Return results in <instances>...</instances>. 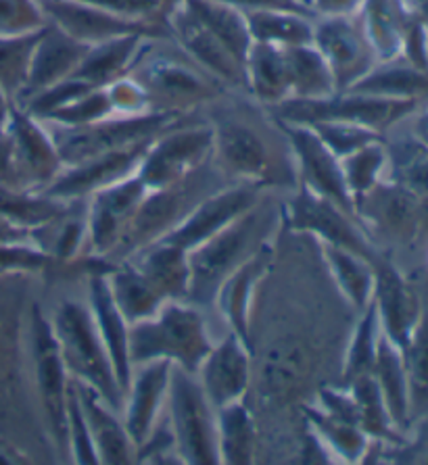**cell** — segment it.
<instances>
[{"mask_svg": "<svg viewBox=\"0 0 428 465\" xmlns=\"http://www.w3.org/2000/svg\"><path fill=\"white\" fill-rule=\"evenodd\" d=\"M408 15L428 30V0H399Z\"/></svg>", "mask_w": 428, "mask_h": 465, "instance_id": "cell-59", "label": "cell"}, {"mask_svg": "<svg viewBox=\"0 0 428 465\" xmlns=\"http://www.w3.org/2000/svg\"><path fill=\"white\" fill-rule=\"evenodd\" d=\"M212 125L215 167L233 182L268 186L272 153L262 134L238 119H222Z\"/></svg>", "mask_w": 428, "mask_h": 465, "instance_id": "cell-22", "label": "cell"}, {"mask_svg": "<svg viewBox=\"0 0 428 465\" xmlns=\"http://www.w3.org/2000/svg\"><path fill=\"white\" fill-rule=\"evenodd\" d=\"M149 194L138 175L103 188L86 201L88 255L107 261L128 234L132 222Z\"/></svg>", "mask_w": 428, "mask_h": 465, "instance_id": "cell-15", "label": "cell"}, {"mask_svg": "<svg viewBox=\"0 0 428 465\" xmlns=\"http://www.w3.org/2000/svg\"><path fill=\"white\" fill-rule=\"evenodd\" d=\"M146 90L155 111L188 113L220 94V84L194 63L172 54L153 53V46L136 63L132 74Z\"/></svg>", "mask_w": 428, "mask_h": 465, "instance_id": "cell-11", "label": "cell"}, {"mask_svg": "<svg viewBox=\"0 0 428 465\" xmlns=\"http://www.w3.org/2000/svg\"><path fill=\"white\" fill-rule=\"evenodd\" d=\"M164 25L175 46L191 59L196 67H201L209 77L236 90H244V69L233 53L217 40L212 32L203 25V21L194 15L184 0H175V5L164 17Z\"/></svg>", "mask_w": 428, "mask_h": 465, "instance_id": "cell-17", "label": "cell"}, {"mask_svg": "<svg viewBox=\"0 0 428 465\" xmlns=\"http://www.w3.org/2000/svg\"><path fill=\"white\" fill-rule=\"evenodd\" d=\"M254 42L291 48L314 42V15L294 9H254L244 13Z\"/></svg>", "mask_w": 428, "mask_h": 465, "instance_id": "cell-40", "label": "cell"}, {"mask_svg": "<svg viewBox=\"0 0 428 465\" xmlns=\"http://www.w3.org/2000/svg\"><path fill=\"white\" fill-rule=\"evenodd\" d=\"M80 3L101 6V9L117 13V15L128 19L164 24V17L175 5V0H80Z\"/></svg>", "mask_w": 428, "mask_h": 465, "instance_id": "cell-54", "label": "cell"}, {"mask_svg": "<svg viewBox=\"0 0 428 465\" xmlns=\"http://www.w3.org/2000/svg\"><path fill=\"white\" fill-rule=\"evenodd\" d=\"M86 45L67 36L59 27L53 24H46L45 30L40 32L36 48H34L32 65H30V77H27V86L24 94L17 98L19 104L25 98L42 93V90L55 86L67 77L75 74L80 63L88 53Z\"/></svg>", "mask_w": 428, "mask_h": 465, "instance_id": "cell-27", "label": "cell"}, {"mask_svg": "<svg viewBox=\"0 0 428 465\" xmlns=\"http://www.w3.org/2000/svg\"><path fill=\"white\" fill-rule=\"evenodd\" d=\"M357 19L378 63L402 56L413 19L399 0H363Z\"/></svg>", "mask_w": 428, "mask_h": 465, "instance_id": "cell-33", "label": "cell"}, {"mask_svg": "<svg viewBox=\"0 0 428 465\" xmlns=\"http://www.w3.org/2000/svg\"><path fill=\"white\" fill-rule=\"evenodd\" d=\"M372 378L376 380L378 391H381L384 405H387L393 424L399 432L410 439L412 430V403H410V378L405 368L403 351L387 336H381L376 351L374 370Z\"/></svg>", "mask_w": 428, "mask_h": 465, "instance_id": "cell-30", "label": "cell"}, {"mask_svg": "<svg viewBox=\"0 0 428 465\" xmlns=\"http://www.w3.org/2000/svg\"><path fill=\"white\" fill-rule=\"evenodd\" d=\"M355 215L372 241L389 255L395 251H423L424 232V201L413 196L395 182L384 180L368 196L357 203Z\"/></svg>", "mask_w": 428, "mask_h": 465, "instance_id": "cell-8", "label": "cell"}, {"mask_svg": "<svg viewBox=\"0 0 428 465\" xmlns=\"http://www.w3.org/2000/svg\"><path fill=\"white\" fill-rule=\"evenodd\" d=\"M374 302L384 336L405 349L423 317L426 297L424 286L416 273L405 272L395 257L384 255L374 263Z\"/></svg>", "mask_w": 428, "mask_h": 465, "instance_id": "cell-12", "label": "cell"}, {"mask_svg": "<svg viewBox=\"0 0 428 465\" xmlns=\"http://www.w3.org/2000/svg\"><path fill=\"white\" fill-rule=\"evenodd\" d=\"M214 159V125L184 122L153 140L136 175L149 193L172 188Z\"/></svg>", "mask_w": 428, "mask_h": 465, "instance_id": "cell-9", "label": "cell"}, {"mask_svg": "<svg viewBox=\"0 0 428 465\" xmlns=\"http://www.w3.org/2000/svg\"><path fill=\"white\" fill-rule=\"evenodd\" d=\"M363 0H307V6L315 17L355 15Z\"/></svg>", "mask_w": 428, "mask_h": 465, "instance_id": "cell-55", "label": "cell"}, {"mask_svg": "<svg viewBox=\"0 0 428 465\" xmlns=\"http://www.w3.org/2000/svg\"><path fill=\"white\" fill-rule=\"evenodd\" d=\"M128 259L144 273L165 301H188L193 282L191 251L159 238Z\"/></svg>", "mask_w": 428, "mask_h": 465, "instance_id": "cell-29", "label": "cell"}, {"mask_svg": "<svg viewBox=\"0 0 428 465\" xmlns=\"http://www.w3.org/2000/svg\"><path fill=\"white\" fill-rule=\"evenodd\" d=\"M40 32L0 38V88L13 98V103H17V98L24 94L27 86L34 48H36Z\"/></svg>", "mask_w": 428, "mask_h": 465, "instance_id": "cell-47", "label": "cell"}, {"mask_svg": "<svg viewBox=\"0 0 428 465\" xmlns=\"http://www.w3.org/2000/svg\"><path fill=\"white\" fill-rule=\"evenodd\" d=\"M72 203L59 201L45 190L17 188L0 182V217L38 234L67 213Z\"/></svg>", "mask_w": 428, "mask_h": 465, "instance_id": "cell-37", "label": "cell"}, {"mask_svg": "<svg viewBox=\"0 0 428 465\" xmlns=\"http://www.w3.org/2000/svg\"><path fill=\"white\" fill-rule=\"evenodd\" d=\"M196 378L215 410L247 399L254 380V349L228 332L220 342H214L196 370Z\"/></svg>", "mask_w": 428, "mask_h": 465, "instance_id": "cell-23", "label": "cell"}, {"mask_svg": "<svg viewBox=\"0 0 428 465\" xmlns=\"http://www.w3.org/2000/svg\"><path fill=\"white\" fill-rule=\"evenodd\" d=\"M13 109H15L13 98L5 93L3 88H0V136H5L6 130H9Z\"/></svg>", "mask_w": 428, "mask_h": 465, "instance_id": "cell-60", "label": "cell"}, {"mask_svg": "<svg viewBox=\"0 0 428 465\" xmlns=\"http://www.w3.org/2000/svg\"><path fill=\"white\" fill-rule=\"evenodd\" d=\"M46 21L65 32L67 36L95 46L98 42L124 36L132 32L151 34L153 38H170L164 24L155 21H136L117 13H111L101 6L80 3V0H40Z\"/></svg>", "mask_w": 428, "mask_h": 465, "instance_id": "cell-19", "label": "cell"}, {"mask_svg": "<svg viewBox=\"0 0 428 465\" xmlns=\"http://www.w3.org/2000/svg\"><path fill=\"white\" fill-rule=\"evenodd\" d=\"M51 323L72 378L93 386L114 410L122 413L124 389L96 332L88 305L74 299L63 301L55 309Z\"/></svg>", "mask_w": 428, "mask_h": 465, "instance_id": "cell-2", "label": "cell"}, {"mask_svg": "<svg viewBox=\"0 0 428 465\" xmlns=\"http://www.w3.org/2000/svg\"><path fill=\"white\" fill-rule=\"evenodd\" d=\"M212 347L201 307L188 301H167L149 320L130 326V359L134 365L170 361L196 373Z\"/></svg>", "mask_w": 428, "mask_h": 465, "instance_id": "cell-1", "label": "cell"}, {"mask_svg": "<svg viewBox=\"0 0 428 465\" xmlns=\"http://www.w3.org/2000/svg\"><path fill=\"white\" fill-rule=\"evenodd\" d=\"M30 457L24 455V450L17 449L13 442L0 439V465H13V463H27Z\"/></svg>", "mask_w": 428, "mask_h": 465, "instance_id": "cell-58", "label": "cell"}, {"mask_svg": "<svg viewBox=\"0 0 428 465\" xmlns=\"http://www.w3.org/2000/svg\"><path fill=\"white\" fill-rule=\"evenodd\" d=\"M165 415L182 463L220 465L217 410L203 392L196 373L174 365Z\"/></svg>", "mask_w": 428, "mask_h": 465, "instance_id": "cell-6", "label": "cell"}, {"mask_svg": "<svg viewBox=\"0 0 428 465\" xmlns=\"http://www.w3.org/2000/svg\"><path fill=\"white\" fill-rule=\"evenodd\" d=\"M341 169L345 186L357 207L363 196H368L372 190L389 178V151L384 138L347 154L345 159H341Z\"/></svg>", "mask_w": 428, "mask_h": 465, "instance_id": "cell-44", "label": "cell"}, {"mask_svg": "<svg viewBox=\"0 0 428 465\" xmlns=\"http://www.w3.org/2000/svg\"><path fill=\"white\" fill-rule=\"evenodd\" d=\"M408 125V130L416 136L418 140H423V143L428 146V104H424L423 109H418L413 115L405 122Z\"/></svg>", "mask_w": 428, "mask_h": 465, "instance_id": "cell-57", "label": "cell"}, {"mask_svg": "<svg viewBox=\"0 0 428 465\" xmlns=\"http://www.w3.org/2000/svg\"><path fill=\"white\" fill-rule=\"evenodd\" d=\"M280 222L284 223L286 230L297 232V234H310L318 242L343 246V249L370 259L372 263L387 255L372 241L368 232L353 215H349L334 203L322 199L301 184L297 193L280 209Z\"/></svg>", "mask_w": 428, "mask_h": 465, "instance_id": "cell-10", "label": "cell"}, {"mask_svg": "<svg viewBox=\"0 0 428 465\" xmlns=\"http://www.w3.org/2000/svg\"><path fill=\"white\" fill-rule=\"evenodd\" d=\"M46 24L40 0H0V38L40 32Z\"/></svg>", "mask_w": 428, "mask_h": 465, "instance_id": "cell-51", "label": "cell"}, {"mask_svg": "<svg viewBox=\"0 0 428 465\" xmlns=\"http://www.w3.org/2000/svg\"><path fill=\"white\" fill-rule=\"evenodd\" d=\"M347 93V90H345ZM349 93L402 98L428 104V67H420L403 56L376 63L368 75H363Z\"/></svg>", "mask_w": 428, "mask_h": 465, "instance_id": "cell-34", "label": "cell"}, {"mask_svg": "<svg viewBox=\"0 0 428 465\" xmlns=\"http://www.w3.org/2000/svg\"><path fill=\"white\" fill-rule=\"evenodd\" d=\"M13 241H36L38 242V238L34 232L19 228V225H13L11 222H6L0 217V244L13 242Z\"/></svg>", "mask_w": 428, "mask_h": 465, "instance_id": "cell-56", "label": "cell"}, {"mask_svg": "<svg viewBox=\"0 0 428 465\" xmlns=\"http://www.w3.org/2000/svg\"><path fill=\"white\" fill-rule=\"evenodd\" d=\"M274 265V242L272 238L257 246L251 255L230 272L220 286H217L214 305L226 322L228 332H234L243 342L254 349L251 338V317L257 301L259 286L268 278Z\"/></svg>", "mask_w": 428, "mask_h": 465, "instance_id": "cell-21", "label": "cell"}, {"mask_svg": "<svg viewBox=\"0 0 428 465\" xmlns=\"http://www.w3.org/2000/svg\"><path fill=\"white\" fill-rule=\"evenodd\" d=\"M105 270H107V261L101 259V267H95V270L88 272L86 305L125 394L132 371H134V363L130 359V323L125 322V317L115 307L114 297L109 292L107 273H105Z\"/></svg>", "mask_w": 428, "mask_h": 465, "instance_id": "cell-25", "label": "cell"}, {"mask_svg": "<svg viewBox=\"0 0 428 465\" xmlns=\"http://www.w3.org/2000/svg\"><path fill=\"white\" fill-rule=\"evenodd\" d=\"M174 365L170 361H149L134 365L130 384L124 394L122 420L136 449L149 439L164 420L170 394Z\"/></svg>", "mask_w": 428, "mask_h": 465, "instance_id": "cell-24", "label": "cell"}, {"mask_svg": "<svg viewBox=\"0 0 428 465\" xmlns=\"http://www.w3.org/2000/svg\"><path fill=\"white\" fill-rule=\"evenodd\" d=\"M424 286V284H423ZM426 297V291H424ZM405 368L410 378V403H412V428L428 420V297L423 317L410 342L403 349ZM412 432V430H410Z\"/></svg>", "mask_w": 428, "mask_h": 465, "instance_id": "cell-46", "label": "cell"}, {"mask_svg": "<svg viewBox=\"0 0 428 465\" xmlns=\"http://www.w3.org/2000/svg\"><path fill=\"white\" fill-rule=\"evenodd\" d=\"M153 140H144V143L125 146V149L96 154V157H90L82 161V163L63 167V172L55 178L53 184L45 193L65 203L88 201L98 190L109 188L117 184V182H124L132 178V175H136L140 161H143Z\"/></svg>", "mask_w": 428, "mask_h": 465, "instance_id": "cell-20", "label": "cell"}, {"mask_svg": "<svg viewBox=\"0 0 428 465\" xmlns=\"http://www.w3.org/2000/svg\"><path fill=\"white\" fill-rule=\"evenodd\" d=\"M184 3L244 69V59H247L249 48L254 46L244 11L217 3V0H184Z\"/></svg>", "mask_w": 428, "mask_h": 465, "instance_id": "cell-42", "label": "cell"}, {"mask_svg": "<svg viewBox=\"0 0 428 465\" xmlns=\"http://www.w3.org/2000/svg\"><path fill=\"white\" fill-rule=\"evenodd\" d=\"M264 186L247 184V182H233L230 186L214 190L203 196L196 205L182 217L174 230L167 232L164 241H170L182 249L193 251L209 238L220 234L238 217L249 213L262 203Z\"/></svg>", "mask_w": 428, "mask_h": 465, "instance_id": "cell-14", "label": "cell"}, {"mask_svg": "<svg viewBox=\"0 0 428 465\" xmlns=\"http://www.w3.org/2000/svg\"><path fill=\"white\" fill-rule=\"evenodd\" d=\"M345 386H349V391L353 392V397L357 401V410H360L362 428L372 440H383L389 442V445H405V442H408V436L399 432L395 424H393L389 410L387 405H384V399L381 391H378L374 378L363 376Z\"/></svg>", "mask_w": 428, "mask_h": 465, "instance_id": "cell-45", "label": "cell"}, {"mask_svg": "<svg viewBox=\"0 0 428 465\" xmlns=\"http://www.w3.org/2000/svg\"><path fill=\"white\" fill-rule=\"evenodd\" d=\"M244 90L265 109L289 101L291 80L284 48L254 42L244 59Z\"/></svg>", "mask_w": 428, "mask_h": 465, "instance_id": "cell-32", "label": "cell"}, {"mask_svg": "<svg viewBox=\"0 0 428 465\" xmlns=\"http://www.w3.org/2000/svg\"><path fill=\"white\" fill-rule=\"evenodd\" d=\"M265 215L268 211H262V203H259L255 209L238 217L220 234L191 251L193 282L188 302L196 307L212 305L217 286L224 278L234 272L268 238L264 234L268 230V220H264Z\"/></svg>", "mask_w": 428, "mask_h": 465, "instance_id": "cell-5", "label": "cell"}, {"mask_svg": "<svg viewBox=\"0 0 428 465\" xmlns=\"http://www.w3.org/2000/svg\"><path fill=\"white\" fill-rule=\"evenodd\" d=\"M74 389L78 394L84 418L88 421L93 436L98 463L105 465H128L136 463V445L132 442L128 430L122 420V413L114 410L93 386L74 380Z\"/></svg>", "mask_w": 428, "mask_h": 465, "instance_id": "cell-26", "label": "cell"}, {"mask_svg": "<svg viewBox=\"0 0 428 465\" xmlns=\"http://www.w3.org/2000/svg\"><path fill=\"white\" fill-rule=\"evenodd\" d=\"M312 45L318 48L326 65L331 67L339 93L355 86L378 63L357 13L339 17H315Z\"/></svg>", "mask_w": 428, "mask_h": 465, "instance_id": "cell-16", "label": "cell"}, {"mask_svg": "<svg viewBox=\"0 0 428 465\" xmlns=\"http://www.w3.org/2000/svg\"><path fill=\"white\" fill-rule=\"evenodd\" d=\"M153 40L157 38H153L151 34L132 32L98 42V45L88 48L86 56L72 77L95 88L109 86L115 80H122V77L132 74L136 63L153 46Z\"/></svg>", "mask_w": 428, "mask_h": 465, "instance_id": "cell-28", "label": "cell"}, {"mask_svg": "<svg viewBox=\"0 0 428 465\" xmlns=\"http://www.w3.org/2000/svg\"><path fill=\"white\" fill-rule=\"evenodd\" d=\"M318 244L320 255L324 259L326 270L331 273L334 286L339 288L341 297L349 302L355 313L363 312L374 297V263L353 251L343 249V246L326 242Z\"/></svg>", "mask_w": 428, "mask_h": 465, "instance_id": "cell-35", "label": "cell"}, {"mask_svg": "<svg viewBox=\"0 0 428 465\" xmlns=\"http://www.w3.org/2000/svg\"><path fill=\"white\" fill-rule=\"evenodd\" d=\"M30 355L42 418L53 445L67 450V403L72 389V373L63 361L51 317L38 305L30 313Z\"/></svg>", "mask_w": 428, "mask_h": 465, "instance_id": "cell-7", "label": "cell"}, {"mask_svg": "<svg viewBox=\"0 0 428 465\" xmlns=\"http://www.w3.org/2000/svg\"><path fill=\"white\" fill-rule=\"evenodd\" d=\"M304 418L307 430L318 439L326 453L343 463H360L366 461L372 439L363 432L362 426L351 424V421L333 418L322 411L318 405H305Z\"/></svg>", "mask_w": 428, "mask_h": 465, "instance_id": "cell-38", "label": "cell"}, {"mask_svg": "<svg viewBox=\"0 0 428 465\" xmlns=\"http://www.w3.org/2000/svg\"><path fill=\"white\" fill-rule=\"evenodd\" d=\"M6 138L19 188L46 190L65 167L46 125L17 104L13 109Z\"/></svg>", "mask_w": 428, "mask_h": 465, "instance_id": "cell-18", "label": "cell"}, {"mask_svg": "<svg viewBox=\"0 0 428 465\" xmlns=\"http://www.w3.org/2000/svg\"><path fill=\"white\" fill-rule=\"evenodd\" d=\"M188 122L186 113L153 111L144 115H111L86 125L45 124L57 144L63 165L82 163L96 154L157 138L159 134Z\"/></svg>", "mask_w": 428, "mask_h": 465, "instance_id": "cell-3", "label": "cell"}, {"mask_svg": "<svg viewBox=\"0 0 428 465\" xmlns=\"http://www.w3.org/2000/svg\"><path fill=\"white\" fill-rule=\"evenodd\" d=\"M291 3L301 5V6H307V0H291ZM307 9H310V6H307Z\"/></svg>", "mask_w": 428, "mask_h": 465, "instance_id": "cell-62", "label": "cell"}, {"mask_svg": "<svg viewBox=\"0 0 428 465\" xmlns=\"http://www.w3.org/2000/svg\"><path fill=\"white\" fill-rule=\"evenodd\" d=\"M57 265V261L36 241H13L0 244V278L38 276Z\"/></svg>", "mask_w": 428, "mask_h": 465, "instance_id": "cell-48", "label": "cell"}, {"mask_svg": "<svg viewBox=\"0 0 428 465\" xmlns=\"http://www.w3.org/2000/svg\"><path fill=\"white\" fill-rule=\"evenodd\" d=\"M105 88H107L115 115H144V113L155 111L149 94L134 75H125Z\"/></svg>", "mask_w": 428, "mask_h": 465, "instance_id": "cell-53", "label": "cell"}, {"mask_svg": "<svg viewBox=\"0 0 428 465\" xmlns=\"http://www.w3.org/2000/svg\"><path fill=\"white\" fill-rule=\"evenodd\" d=\"M284 54L294 101H322L339 93L331 67L314 45L284 48Z\"/></svg>", "mask_w": 428, "mask_h": 465, "instance_id": "cell-41", "label": "cell"}, {"mask_svg": "<svg viewBox=\"0 0 428 465\" xmlns=\"http://www.w3.org/2000/svg\"><path fill=\"white\" fill-rule=\"evenodd\" d=\"M389 151V178L418 199L428 201V146L402 124L384 136Z\"/></svg>", "mask_w": 428, "mask_h": 465, "instance_id": "cell-36", "label": "cell"}, {"mask_svg": "<svg viewBox=\"0 0 428 465\" xmlns=\"http://www.w3.org/2000/svg\"><path fill=\"white\" fill-rule=\"evenodd\" d=\"M111 115H115V111L107 94V88H93L75 98V101L65 104V107L40 119V122L55 125H86L101 122V119Z\"/></svg>", "mask_w": 428, "mask_h": 465, "instance_id": "cell-49", "label": "cell"}, {"mask_svg": "<svg viewBox=\"0 0 428 465\" xmlns=\"http://www.w3.org/2000/svg\"><path fill=\"white\" fill-rule=\"evenodd\" d=\"M105 273L115 307L130 326L149 320L167 302L130 259L107 261Z\"/></svg>", "mask_w": 428, "mask_h": 465, "instance_id": "cell-31", "label": "cell"}, {"mask_svg": "<svg viewBox=\"0 0 428 465\" xmlns=\"http://www.w3.org/2000/svg\"><path fill=\"white\" fill-rule=\"evenodd\" d=\"M67 453L72 455L74 463L98 465V455H96L93 436H90L88 421L84 418L80 399L74 389V378H72V389H69V403H67Z\"/></svg>", "mask_w": 428, "mask_h": 465, "instance_id": "cell-52", "label": "cell"}, {"mask_svg": "<svg viewBox=\"0 0 428 465\" xmlns=\"http://www.w3.org/2000/svg\"><path fill=\"white\" fill-rule=\"evenodd\" d=\"M381 336H383L381 320H378L374 302H370L363 312L357 313L355 326L349 334L345 355H343V368H341L343 384H349L353 382V380L363 378V376H372Z\"/></svg>", "mask_w": 428, "mask_h": 465, "instance_id": "cell-43", "label": "cell"}, {"mask_svg": "<svg viewBox=\"0 0 428 465\" xmlns=\"http://www.w3.org/2000/svg\"><path fill=\"white\" fill-rule=\"evenodd\" d=\"M274 124L284 136L286 146H289L294 172H297V184L312 190L322 199L334 203L336 207L347 211L357 220L353 199H351L345 178H343L341 159H336L326 149V144L322 143L310 125L280 122V119H274Z\"/></svg>", "mask_w": 428, "mask_h": 465, "instance_id": "cell-13", "label": "cell"}, {"mask_svg": "<svg viewBox=\"0 0 428 465\" xmlns=\"http://www.w3.org/2000/svg\"><path fill=\"white\" fill-rule=\"evenodd\" d=\"M305 125H310V128L318 134V138L326 144V149L331 151L336 159H345L347 154L355 153L357 149H362V146L384 138L383 134H378L374 130L347 122H315Z\"/></svg>", "mask_w": 428, "mask_h": 465, "instance_id": "cell-50", "label": "cell"}, {"mask_svg": "<svg viewBox=\"0 0 428 465\" xmlns=\"http://www.w3.org/2000/svg\"><path fill=\"white\" fill-rule=\"evenodd\" d=\"M416 276H418L420 280H423V284H424V291H426V297H428V280H426L424 276H420V273H416Z\"/></svg>", "mask_w": 428, "mask_h": 465, "instance_id": "cell-61", "label": "cell"}, {"mask_svg": "<svg viewBox=\"0 0 428 465\" xmlns=\"http://www.w3.org/2000/svg\"><path fill=\"white\" fill-rule=\"evenodd\" d=\"M423 103L402 101L362 93H336L322 101H284L278 107L268 109L272 119L291 124H315V122H347L370 128L387 136L397 125L423 109Z\"/></svg>", "mask_w": 428, "mask_h": 465, "instance_id": "cell-4", "label": "cell"}, {"mask_svg": "<svg viewBox=\"0 0 428 465\" xmlns=\"http://www.w3.org/2000/svg\"><path fill=\"white\" fill-rule=\"evenodd\" d=\"M257 426L247 401H236L217 410V453L222 465H249L255 461Z\"/></svg>", "mask_w": 428, "mask_h": 465, "instance_id": "cell-39", "label": "cell"}]
</instances>
